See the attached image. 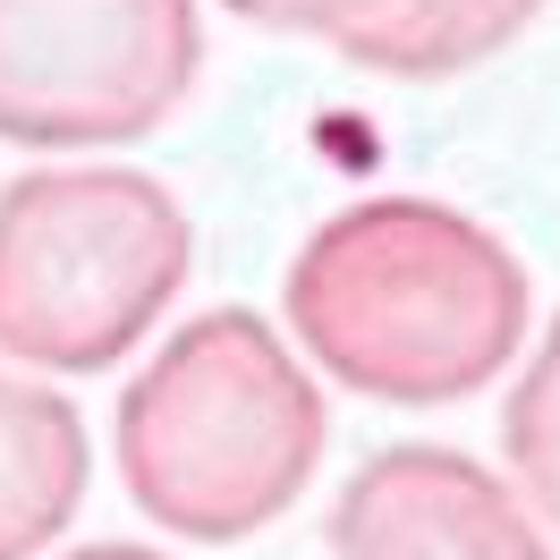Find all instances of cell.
I'll use <instances>...</instances> for the list:
<instances>
[{
	"label": "cell",
	"mask_w": 560,
	"mask_h": 560,
	"mask_svg": "<svg viewBox=\"0 0 560 560\" xmlns=\"http://www.w3.org/2000/svg\"><path fill=\"white\" fill-rule=\"evenodd\" d=\"M289 331L331 383L442 408L526 349V264L433 196H365L289 264Z\"/></svg>",
	"instance_id": "1"
},
{
	"label": "cell",
	"mask_w": 560,
	"mask_h": 560,
	"mask_svg": "<svg viewBox=\"0 0 560 560\" xmlns=\"http://www.w3.org/2000/svg\"><path fill=\"white\" fill-rule=\"evenodd\" d=\"M323 390L264 315L212 306L178 323L119 390V485L162 535L246 544L298 510L323 467Z\"/></svg>",
	"instance_id": "2"
},
{
	"label": "cell",
	"mask_w": 560,
	"mask_h": 560,
	"mask_svg": "<svg viewBox=\"0 0 560 560\" xmlns=\"http://www.w3.org/2000/svg\"><path fill=\"white\" fill-rule=\"evenodd\" d=\"M196 230L144 171H26L0 187V357L26 374H103L171 315Z\"/></svg>",
	"instance_id": "3"
},
{
	"label": "cell",
	"mask_w": 560,
	"mask_h": 560,
	"mask_svg": "<svg viewBox=\"0 0 560 560\" xmlns=\"http://www.w3.org/2000/svg\"><path fill=\"white\" fill-rule=\"evenodd\" d=\"M196 0H0V137L35 153L137 144L196 94Z\"/></svg>",
	"instance_id": "4"
},
{
	"label": "cell",
	"mask_w": 560,
	"mask_h": 560,
	"mask_svg": "<svg viewBox=\"0 0 560 560\" xmlns=\"http://www.w3.org/2000/svg\"><path fill=\"white\" fill-rule=\"evenodd\" d=\"M331 560H560L518 492L442 442H390L331 501Z\"/></svg>",
	"instance_id": "5"
},
{
	"label": "cell",
	"mask_w": 560,
	"mask_h": 560,
	"mask_svg": "<svg viewBox=\"0 0 560 560\" xmlns=\"http://www.w3.org/2000/svg\"><path fill=\"white\" fill-rule=\"evenodd\" d=\"M85 476H94L85 417L51 383L0 365V560L51 552L85 501Z\"/></svg>",
	"instance_id": "6"
},
{
	"label": "cell",
	"mask_w": 560,
	"mask_h": 560,
	"mask_svg": "<svg viewBox=\"0 0 560 560\" xmlns=\"http://www.w3.org/2000/svg\"><path fill=\"white\" fill-rule=\"evenodd\" d=\"M535 9L544 0H399L340 60H357L374 77H458L476 60H492V51H510Z\"/></svg>",
	"instance_id": "7"
},
{
	"label": "cell",
	"mask_w": 560,
	"mask_h": 560,
	"mask_svg": "<svg viewBox=\"0 0 560 560\" xmlns=\"http://www.w3.org/2000/svg\"><path fill=\"white\" fill-rule=\"evenodd\" d=\"M501 458H510V492L535 510V526L560 535V315L501 399Z\"/></svg>",
	"instance_id": "8"
},
{
	"label": "cell",
	"mask_w": 560,
	"mask_h": 560,
	"mask_svg": "<svg viewBox=\"0 0 560 560\" xmlns=\"http://www.w3.org/2000/svg\"><path fill=\"white\" fill-rule=\"evenodd\" d=\"M246 26H264V35H315L331 51H349L365 26H383L399 0H230Z\"/></svg>",
	"instance_id": "9"
},
{
	"label": "cell",
	"mask_w": 560,
	"mask_h": 560,
	"mask_svg": "<svg viewBox=\"0 0 560 560\" xmlns=\"http://www.w3.org/2000/svg\"><path fill=\"white\" fill-rule=\"evenodd\" d=\"M60 560H171V552H144V544H85V552H60Z\"/></svg>",
	"instance_id": "10"
}]
</instances>
